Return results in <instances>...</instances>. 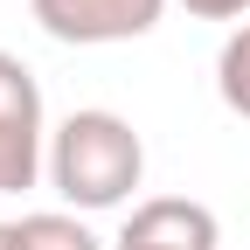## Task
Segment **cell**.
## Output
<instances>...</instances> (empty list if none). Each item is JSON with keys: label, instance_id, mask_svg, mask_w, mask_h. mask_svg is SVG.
<instances>
[{"label": "cell", "instance_id": "52a82bcc", "mask_svg": "<svg viewBox=\"0 0 250 250\" xmlns=\"http://www.w3.org/2000/svg\"><path fill=\"white\" fill-rule=\"evenodd\" d=\"M181 7L202 21H236V14H250V0H181Z\"/></svg>", "mask_w": 250, "mask_h": 250}, {"label": "cell", "instance_id": "7a4b0ae2", "mask_svg": "<svg viewBox=\"0 0 250 250\" xmlns=\"http://www.w3.org/2000/svg\"><path fill=\"white\" fill-rule=\"evenodd\" d=\"M42 174V90L28 62L0 49V195H21Z\"/></svg>", "mask_w": 250, "mask_h": 250}, {"label": "cell", "instance_id": "277c9868", "mask_svg": "<svg viewBox=\"0 0 250 250\" xmlns=\"http://www.w3.org/2000/svg\"><path fill=\"white\" fill-rule=\"evenodd\" d=\"M223 229L215 215L188 195H160V202H139L132 223L118 229V250H215Z\"/></svg>", "mask_w": 250, "mask_h": 250}, {"label": "cell", "instance_id": "6da1fadb", "mask_svg": "<svg viewBox=\"0 0 250 250\" xmlns=\"http://www.w3.org/2000/svg\"><path fill=\"white\" fill-rule=\"evenodd\" d=\"M146 174V146L118 111H70L49 132V188L70 208H118Z\"/></svg>", "mask_w": 250, "mask_h": 250}, {"label": "cell", "instance_id": "8992f818", "mask_svg": "<svg viewBox=\"0 0 250 250\" xmlns=\"http://www.w3.org/2000/svg\"><path fill=\"white\" fill-rule=\"evenodd\" d=\"M215 90H223V104L236 118H250V21L223 42V56H215Z\"/></svg>", "mask_w": 250, "mask_h": 250}, {"label": "cell", "instance_id": "5b68a950", "mask_svg": "<svg viewBox=\"0 0 250 250\" xmlns=\"http://www.w3.org/2000/svg\"><path fill=\"white\" fill-rule=\"evenodd\" d=\"M14 250H104V243L90 236L77 215L42 208V215H21V223H14Z\"/></svg>", "mask_w": 250, "mask_h": 250}, {"label": "cell", "instance_id": "ba28073f", "mask_svg": "<svg viewBox=\"0 0 250 250\" xmlns=\"http://www.w3.org/2000/svg\"><path fill=\"white\" fill-rule=\"evenodd\" d=\"M0 250H14V223H0Z\"/></svg>", "mask_w": 250, "mask_h": 250}, {"label": "cell", "instance_id": "3957f363", "mask_svg": "<svg viewBox=\"0 0 250 250\" xmlns=\"http://www.w3.org/2000/svg\"><path fill=\"white\" fill-rule=\"evenodd\" d=\"M42 21V35L70 49H104V42H139L160 28L167 0H28Z\"/></svg>", "mask_w": 250, "mask_h": 250}]
</instances>
